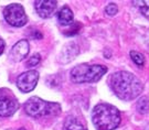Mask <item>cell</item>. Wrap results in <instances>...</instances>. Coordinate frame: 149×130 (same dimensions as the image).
<instances>
[{
	"mask_svg": "<svg viewBox=\"0 0 149 130\" xmlns=\"http://www.w3.org/2000/svg\"><path fill=\"white\" fill-rule=\"evenodd\" d=\"M114 94L123 100H133L144 91V84L136 75L126 71L113 73L108 78Z\"/></svg>",
	"mask_w": 149,
	"mask_h": 130,
	"instance_id": "cell-1",
	"label": "cell"
},
{
	"mask_svg": "<svg viewBox=\"0 0 149 130\" xmlns=\"http://www.w3.org/2000/svg\"><path fill=\"white\" fill-rule=\"evenodd\" d=\"M92 120L98 130H115L120 125L122 117L119 110L115 106L101 103L93 109Z\"/></svg>",
	"mask_w": 149,
	"mask_h": 130,
	"instance_id": "cell-2",
	"label": "cell"
},
{
	"mask_svg": "<svg viewBox=\"0 0 149 130\" xmlns=\"http://www.w3.org/2000/svg\"><path fill=\"white\" fill-rule=\"evenodd\" d=\"M107 67L101 64H80L71 71V81L75 84L96 83L106 74Z\"/></svg>",
	"mask_w": 149,
	"mask_h": 130,
	"instance_id": "cell-3",
	"label": "cell"
},
{
	"mask_svg": "<svg viewBox=\"0 0 149 130\" xmlns=\"http://www.w3.org/2000/svg\"><path fill=\"white\" fill-rule=\"evenodd\" d=\"M24 111L33 118L45 116H59L62 113L61 105L53 102H45L38 96L29 98L24 104Z\"/></svg>",
	"mask_w": 149,
	"mask_h": 130,
	"instance_id": "cell-4",
	"label": "cell"
},
{
	"mask_svg": "<svg viewBox=\"0 0 149 130\" xmlns=\"http://www.w3.org/2000/svg\"><path fill=\"white\" fill-rule=\"evenodd\" d=\"M6 21L12 27L20 28L26 26L28 22V17L26 11L20 3H10L3 10Z\"/></svg>",
	"mask_w": 149,
	"mask_h": 130,
	"instance_id": "cell-5",
	"label": "cell"
},
{
	"mask_svg": "<svg viewBox=\"0 0 149 130\" xmlns=\"http://www.w3.org/2000/svg\"><path fill=\"white\" fill-rule=\"evenodd\" d=\"M39 81V73L38 71L30 70L24 72L18 76L17 78V86L22 93H30L33 91Z\"/></svg>",
	"mask_w": 149,
	"mask_h": 130,
	"instance_id": "cell-6",
	"label": "cell"
},
{
	"mask_svg": "<svg viewBox=\"0 0 149 130\" xmlns=\"http://www.w3.org/2000/svg\"><path fill=\"white\" fill-rule=\"evenodd\" d=\"M19 108V103L10 95L0 96V117H9L16 113Z\"/></svg>",
	"mask_w": 149,
	"mask_h": 130,
	"instance_id": "cell-7",
	"label": "cell"
},
{
	"mask_svg": "<svg viewBox=\"0 0 149 130\" xmlns=\"http://www.w3.org/2000/svg\"><path fill=\"white\" fill-rule=\"evenodd\" d=\"M34 8L38 15L41 18H50L53 16L56 8H58V1L55 0H37L34 2Z\"/></svg>",
	"mask_w": 149,
	"mask_h": 130,
	"instance_id": "cell-8",
	"label": "cell"
},
{
	"mask_svg": "<svg viewBox=\"0 0 149 130\" xmlns=\"http://www.w3.org/2000/svg\"><path fill=\"white\" fill-rule=\"evenodd\" d=\"M30 45L27 40L18 41L10 51V59L13 62H21L29 53Z\"/></svg>",
	"mask_w": 149,
	"mask_h": 130,
	"instance_id": "cell-9",
	"label": "cell"
},
{
	"mask_svg": "<svg viewBox=\"0 0 149 130\" xmlns=\"http://www.w3.org/2000/svg\"><path fill=\"white\" fill-rule=\"evenodd\" d=\"M80 49L79 45L74 42H70L66 45H64L63 50L61 51L60 54V62L61 63H69L71 61L76 57V55L79 54Z\"/></svg>",
	"mask_w": 149,
	"mask_h": 130,
	"instance_id": "cell-10",
	"label": "cell"
},
{
	"mask_svg": "<svg viewBox=\"0 0 149 130\" xmlns=\"http://www.w3.org/2000/svg\"><path fill=\"white\" fill-rule=\"evenodd\" d=\"M58 20H59L60 24H62V26H70L73 23L74 15L69 6H63L60 9L58 12Z\"/></svg>",
	"mask_w": 149,
	"mask_h": 130,
	"instance_id": "cell-11",
	"label": "cell"
},
{
	"mask_svg": "<svg viewBox=\"0 0 149 130\" xmlns=\"http://www.w3.org/2000/svg\"><path fill=\"white\" fill-rule=\"evenodd\" d=\"M63 130H87L86 126L76 117L69 116L64 121Z\"/></svg>",
	"mask_w": 149,
	"mask_h": 130,
	"instance_id": "cell-12",
	"label": "cell"
},
{
	"mask_svg": "<svg viewBox=\"0 0 149 130\" xmlns=\"http://www.w3.org/2000/svg\"><path fill=\"white\" fill-rule=\"evenodd\" d=\"M136 108H137V111L141 115L149 113V97L144 96V97L139 98L138 100H137Z\"/></svg>",
	"mask_w": 149,
	"mask_h": 130,
	"instance_id": "cell-13",
	"label": "cell"
},
{
	"mask_svg": "<svg viewBox=\"0 0 149 130\" xmlns=\"http://www.w3.org/2000/svg\"><path fill=\"white\" fill-rule=\"evenodd\" d=\"M135 6L139 9L141 15L149 20V0H140V1H134Z\"/></svg>",
	"mask_w": 149,
	"mask_h": 130,
	"instance_id": "cell-14",
	"label": "cell"
},
{
	"mask_svg": "<svg viewBox=\"0 0 149 130\" xmlns=\"http://www.w3.org/2000/svg\"><path fill=\"white\" fill-rule=\"evenodd\" d=\"M130 57H132L134 63L140 66V67H143L145 65V56L137 51H130Z\"/></svg>",
	"mask_w": 149,
	"mask_h": 130,
	"instance_id": "cell-15",
	"label": "cell"
},
{
	"mask_svg": "<svg viewBox=\"0 0 149 130\" xmlns=\"http://www.w3.org/2000/svg\"><path fill=\"white\" fill-rule=\"evenodd\" d=\"M40 62H41V56H40V54L36 53V54H33L31 57L27 61V66L29 68H31V67L38 66V65L40 64Z\"/></svg>",
	"mask_w": 149,
	"mask_h": 130,
	"instance_id": "cell-16",
	"label": "cell"
},
{
	"mask_svg": "<svg viewBox=\"0 0 149 130\" xmlns=\"http://www.w3.org/2000/svg\"><path fill=\"white\" fill-rule=\"evenodd\" d=\"M105 12H106V15L108 17L115 16V15L118 12L117 5H116V3H114V2H111L109 5L106 6V8H105Z\"/></svg>",
	"mask_w": 149,
	"mask_h": 130,
	"instance_id": "cell-17",
	"label": "cell"
},
{
	"mask_svg": "<svg viewBox=\"0 0 149 130\" xmlns=\"http://www.w3.org/2000/svg\"><path fill=\"white\" fill-rule=\"evenodd\" d=\"M80 29H81V24H80V26H79L77 28L75 27V26H73V27H72L71 29H70L71 31H69V32H66V34H69V35H71V34H75V33L79 32V30H80Z\"/></svg>",
	"mask_w": 149,
	"mask_h": 130,
	"instance_id": "cell-18",
	"label": "cell"
},
{
	"mask_svg": "<svg viewBox=\"0 0 149 130\" xmlns=\"http://www.w3.org/2000/svg\"><path fill=\"white\" fill-rule=\"evenodd\" d=\"M5 46H6L5 41L0 38V55L2 54V52H3V50H5Z\"/></svg>",
	"mask_w": 149,
	"mask_h": 130,
	"instance_id": "cell-19",
	"label": "cell"
},
{
	"mask_svg": "<svg viewBox=\"0 0 149 130\" xmlns=\"http://www.w3.org/2000/svg\"><path fill=\"white\" fill-rule=\"evenodd\" d=\"M9 130H26L23 127H21V128H18V129H9Z\"/></svg>",
	"mask_w": 149,
	"mask_h": 130,
	"instance_id": "cell-20",
	"label": "cell"
}]
</instances>
